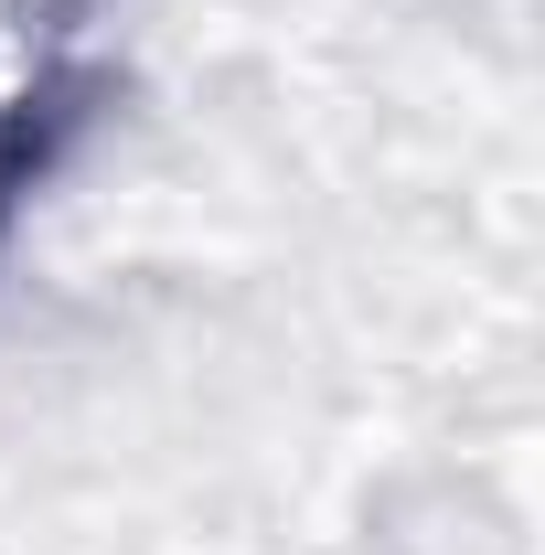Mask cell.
Listing matches in <instances>:
<instances>
[{"label": "cell", "mask_w": 545, "mask_h": 555, "mask_svg": "<svg viewBox=\"0 0 545 555\" xmlns=\"http://www.w3.org/2000/svg\"><path fill=\"white\" fill-rule=\"evenodd\" d=\"M75 129V96L65 86H33V96H11L0 107V224H11V204L43 182V160H54V139Z\"/></svg>", "instance_id": "1"}]
</instances>
